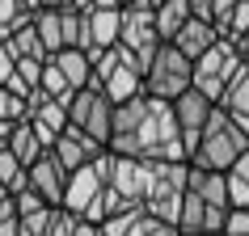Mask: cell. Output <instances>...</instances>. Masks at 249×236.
Returning a JSON list of instances; mask_svg holds the SVG:
<instances>
[{
    "label": "cell",
    "mask_w": 249,
    "mask_h": 236,
    "mask_svg": "<svg viewBox=\"0 0 249 236\" xmlns=\"http://www.w3.org/2000/svg\"><path fill=\"white\" fill-rule=\"evenodd\" d=\"M190 13H195L190 0H160V4H157V30H160V38L169 42L173 34L186 26V17H190Z\"/></svg>",
    "instance_id": "ac0fdd59"
},
{
    "label": "cell",
    "mask_w": 249,
    "mask_h": 236,
    "mask_svg": "<svg viewBox=\"0 0 249 236\" xmlns=\"http://www.w3.org/2000/svg\"><path fill=\"white\" fill-rule=\"evenodd\" d=\"M148 4H152V9H157V4H160V0H148Z\"/></svg>",
    "instance_id": "ab89813d"
},
{
    "label": "cell",
    "mask_w": 249,
    "mask_h": 236,
    "mask_svg": "<svg viewBox=\"0 0 249 236\" xmlns=\"http://www.w3.org/2000/svg\"><path fill=\"white\" fill-rule=\"evenodd\" d=\"M236 51H241V59L249 64V34H245V38H236Z\"/></svg>",
    "instance_id": "d590c367"
},
{
    "label": "cell",
    "mask_w": 249,
    "mask_h": 236,
    "mask_svg": "<svg viewBox=\"0 0 249 236\" xmlns=\"http://www.w3.org/2000/svg\"><path fill=\"white\" fill-rule=\"evenodd\" d=\"M51 215H55V207H42V211H34V215H17V223H21V232H17V236H47Z\"/></svg>",
    "instance_id": "603a6c76"
},
{
    "label": "cell",
    "mask_w": 249,
    "mask_h": 236,
    "mask_svg": "<svg viewBox=\"0 0 249 236\" xmlns=\"http://www.w3.org/2000/svg\"><path fill=\"white\" fill-rule=\"evenodd\" d=\"M102 190H106V182H102V173L93 169V165L72 169V173H68V190H64V202H59V207L72 211V215H85V211H89V202L102 194Z\"/></svg>",
    "instance_id": "7c38bea8"
},
{
    "label": "cell",
    "mask_w": 249,
    "mask_h": 236,
    "mask_svg": "<svg viewBox=\"0 0 249 236\" xmlns=\"http://www.w3.org/2000/svg\"><path fill=\"white\" fill-rule=\"evenodd\" d=\"M241 67H245V59H241V51H236V42L232 38H220L207 55H198V59H195V89H203L211 101H220L224 84H228Z\"/></svg>",
    "instance_id": "5b68a950"
},
{
    "label": "cell",
    "mask_w": 249,
    "mask_h": 236,
    "mask_svg": "<svg viewBox=\"0 0 249 236\" xmlns=\"http://www.w3.org/2000/svg\"><path fill=\"white\" fill-rule=\"evenodd\" d=\"M76 236H106V232H102V223H89V219H80V223H76Z\"/></svg>",
    "instance_id": "d6a6232c"
},
{
    "label": "cell",
    "mask_w": 249,
    "mask_h": 236,
    "mask_svg": "<svg viewBox=\"0 0 249 236\" xmlns=\"http://www.w3.org/2000/svg\"><path fill=\"white\" fill-rule=\"evenodd\" d=\"M127 236H182L178 232V223H169V219H157V215H144V219L135 223Z\"/></svg>",
    "instance_id": "cb8c5ba5"
},
{
    "label": "cell",
    "mask_w": 249,
    "mask_h": 236,
    "mask_svg": "<svg viewBox=\"0 0 249 236\" xmlns=\"http://www.w3.org/2000/svg\"><path fill=\"white\" fill-rule=\"evenodd\" d=\"M68 118H72V127H80L102 144H110V135H114V101L106 97V89H93V84L76 89L68 101Z\"/></svg>",
    "instance_id": "52a82bcc"
},
{
    "label": "cell",
    "mask_w": 249,
    "mask_h": 236,
    "mask_svg": "<svg viewBox=\"0 0 249 236\" xmlns=\"http://www.w3.org/2000/svg\"><path fill=\"white\" fill-rule=\"evenodd\" d=\"M220 105L228 110L232 118H249V64L236 72L228 84H224V97H220Z\"/></svg>",
    "instance_id": "e0dca14e"
},
{
    "label": "cell",
    "mask_w": 249,
    "mask_h": 236,
    "mask_svg": "<svg viewBox=\"0 0 249 236\" xmlns=\"http://www.w3.org/2000/svg\"><path fill=\"white\" fill-rule=\"evenodd\" d=\"M123 38V9H85V51H106Z\"/></svg>",
    "instance_id": "30bf717a"
},
{
    "label": "cell",
    "mask_w": 249,
    "mask_h": 236,
    "mask_svg": "<svg viewBox=\"0 0 249 236\" xmlns=\"http://www.w3.org/2000/svg\"><path fill=\"white\" fill-rule=\"evenodd\" d=\"M228 173H236V177H245V182H249V148L232 160V169H228Z\"/></svg>",
    "instance_id": "1f68e13d"
},
{
    "label": "cell",
    "mask_w": 249,
    "mask_h": 236,
    "mask_svg": "<svg viewBox=\"0 0 249 236\" xmlns=\"http://www.w3.org/2000/svg\"><path fill=\"white\" fill-rule=\"evenodd\" d=\"M224 34H220V26H215V21H211V17H198V13H190L186 17V26L178 30V34H173V47H178V51L182 55H190V59H198V55H207L211 47H215V42H220Z\"/></svg>",
    "instance_id": "8fae6325"
},
{
    "label": "cell",
    "mask_w": 249,
    "mask_h": 236,
    "mask_svg": "<svg viewBox=\"0 0 249 236\" xmlns=\"http://www.w3.org/2000/svg\"><path fill=\"white\" fill-rule=\"evenodd\" d=\"M9 135H13V122H0V148H9Z\"/></svg>",
    "instance_id": "e575fe53"
},
{
    "label": "cell",
    "mask_w": 249,
    "mask_h": 236,
    "mask_svg": "<svg viewBox=\"0 0 249 236\" xmlns=\"http://www.w3.org/2000/svg\"><path fill=\"white\" fill-rule=\"evenodd\" d=\"M102 152H106V144H102V139H93V135H85L80 127H68V131H59V139H55V148H51V156L59 160L68 173H72V169H85V165H93Z\"/></svg>",
    "instance_id": "9c48e42d"
},
{
    "label": "cell",
    "mask_w": 249,
    "mask_h": 236,
    "mask_svg": "<svg viewBox=\"0 0 249 236\" xmlns=\"http://www.w3.org/2000/svg\"><path fill=\"white\" fill-rule=\"evenodd\" d=\"M30 17H34V13H30ZM9 47H13V55H17V59H47V47H42L38 30H34V21H21V26L13 30Z\"/></svg>",
    "instance_id": "d6986e66"
},
{
    "label": "cell",
    "mask_w": 249,
    "mask_h": 236,
    "mask_svg": "<svg viewBox=\"0 0 249 236\" xmlns=\"http://www.w3.org/2000/svg\"><path fill=\"white\" fill-rule=\"evenodd\" d=\"M249 34V0H236V9H232V17H228V38H245Z\"/></svg>",
    "instance_id": "4316f807"
},
{
    "label": "cell",
    "mask_w": 249,
    "mask_h": 236,
    "mask_svg": "<svg viewBox=\"0 0 249 236\" xmlns=\"http://www.w3.org/2000/svg\"><path fill=\"white\" fill-rule=\"evenodd\" d=\"M26 173H30V185H34V190H38V194L47 198L51 207H59V202H64V190H68V169L51 156V152H47V156H38Z\"/></svg>",
    "instance_id": "4fadbf2b"
},
{
    "label": "cell",
    "mask_w": 249,
    "mask_h": 236,
    "mask_svg": "<svg viewBox=\"0 0 249 236\" xmlns=\"http://www.w3.org/2000/svg\"><path fill=\"white\" fill-rule=\"evenodd\" d=\"M0 185H9L13 194H21L30 185V173H26V165L9 152V148H0Z\"/></svg>",
    "instance_id": "ffe728a7"
},
{
    "label": "cell",
    "mask_w": 249,
    "mask_h": 236,
    "mask_svg": "<svg viewBox=\"0 0 249 236\" xmlns=\"http://www.w3.org/2000/svg\"><path fill=\"white\" fill-rule=\"evenodd\" d=\"M17 232H21V223H17V219H0V236H17Z\"/></svg>",
    "instance_id": "836d02e7"
},
{
    "label": "cell",
    "mask_w": 249,
    "mask_h": 236,
    "mask_svg": "<svg viewBox=\"0 0 249 236\" xmlns=\"http://www.w3.org/2000/svg\"><path fill=\"white\" fill-rule=\"evenodd\" d=\"M186 190H190V160H152V182H148V194H144L148 215L178 223Z\"/></svg>",
    "instance_id": "3957f363"
},
{
    "label": "cell",
    "mask_w": 249,
    "mask_h": 236,
    "mask_svg": "<svg viewBox=\"0 0 249 236\" xmlns=\"http://www.w3.org/2000/svg\"><path fill=\"white\" fill-rule=\"evenodd\" d=\"M198 236H224V232H198Z\"/></svg>",
    "instance_id": "f35d334b"
},
{
    "label": "cell",
    "mask_w": 249,
    "mask_h": 236,
    "mask_svg": "<svg viewBox=\"0 0 249 236\" xmlns=\"http://www.w3.org/2000/svg\"><path fill=\"white\" fill-rule=\"evenodd\" d=\"M228 207H249V182L228 173Z\"/></svg>",
    "instance_id": "f546056e"
},
{
    "label": "cell",
    "mask_w": 249,
    "mask_h": 236,
    "mask_svg": "<svg viewBox=\"0 0 249 236\" xmlns=\"http://www.w3.org/2000/svg\"><path fill=\"white\" fill-rule=\"evenodd\" d=\"M42 64H47V59H17V76L26 80L30 89H38L42 84Z\"/></svg>",
    "instance_id": "f1b7e54d"
},
{
    "label": "cell",
    "mask_w": 249,
    "mask_h": 236,
    "mask_svg": "<svg viewBox=\"0 0 249 236\" xmlns=\"http://www.w3.org/2000/svg\"><path fill=\"white\" fill-rule=\"evenodd\" d=\"M207 215H211V202H203L195 190H186L182 211H178V232H182V236H198V232H207Z\"/></svg>",
    "instance_id": "2e32d148"
},
{
    "label": "cell",
    "mask_w": 249,
    "mask_h": 236,
    "mask_svg": "<svg viewBox=\"0 0 249 236\" xmlns=\"http://www.w3.org/2000/svg\"><path fill=\"white\" fill-rule=\"evenodd\" d=\"M215 105L220 101H211L203 89H190L182 93V97H173V114H178V131H182V139H186V152L195 156V148H198V139H203V131H207V122H211V114H215Z\"/></svg>",
    "instance_id": "ba28073f"
},
{
    "label": "cell",
    "mask_w": 249,
    "mask_h": 236,
    "mask_svg": "<svg viewBox=\"0 0 249 236\" xmlns=\"http://www.w3.org/2000/svg\"><path fill=\"white\" fill-rule=\"evenodd\" d=\"M93 9H123V0H93Z\"/></svg>",
    "instance_id": "8d00e7d4"
},
{
    "label": "cell",
    "mask_w": 249,
    "mask_h": 236,
    "mask_svg": "<svg viewBox=\"0 0 249 236\" xmlns=\"http://www.w3.org/2000/svg\"><path fill=\"white\" fill-rule=\"evenodd\" d=\"M123 47L140 59V67L152 64V55H157V47L165 38H160L157 30V9L148 4V0H131V4H123Z\"/></svg>",
    "instance_id": "8992f818"
},
{
    "label": "cell",
    "mask_w": 249,
    "mask_h": 236,
    "mask_svg": "<svg viewBox=\"0 0 249 236\" xmlns=\"http://www.w3.org/2000/svg\"><path fill=\"white\" fill-rule=\"evenodd\" d=\"M76 223H80V215H72V211H64V207H55L47 236H76Z\"/></svg>",
    "instance_id": "484cf974"
},
{
    "label": "cell",
    "mask_w": 249,
    "mask_h": 236,
    "mask_svg": "<svg viewBox=\"0 0 249 236\" xmlns=\"http://www.w3.org/2000/svg\"><path fill=\"white\" fill-rule=\"evenodd\" d=\"M26 118V97H17L9 84H0V122H21Z\"/></svg>",
    "instance_id": "7402d4cb"
},
{
    "label": "cell",
    "mask_w": 249,
    "mask_h": 236,
    "mask_svg": "<svg viewBox=\"0 0 249 236\" xmlns=\"http://www.w3.org/2000/svg\"><path fill=\"white\" fill-rule=\"evenodd\" d=\"M9 152H13L21 165H34L38 156H47V144L38 139V131H34V122L30 118H21V122H13V135H9Z\"/></svg>",
    "instance_id": "9a60e30c"
},
{
    "label": "cell",
    "mask_w": 249,
    "mask_h": 236,
    "mask_svg": "<svg viewBox=\"0 0 249 236\" xmlns=\"http://www.w3.org/2000/svg\"><path fill=\"white\" fill-rule=\"evenodd\" d=\"M190 84H195V59L182 55L173 42H160L157 55H152V64L144 67V93L173 101V97H182Z\"/></svg>",
    "instance_id": "277c9868"
},
{
    "label": "cell",
    "mask_w": 249,
    "mask_h": 236,
    "mask_svg": "<svg viewBox=\"0 0 249 236\" xmlns=\"http://www.w3.org/2000/svg\"><path fill=\"white\" fill-rule=\"evenodd\" d=\"M13 72H17V55H13V47H9V42H0V84L13 76Z\"/></svg>",
    "instance_id": "4dcf8cb0"
},
{
    "label": "cell",
    "mask_w": 249,
    "mask_h": 236,
    "mask_svg": "<svg viewBox=\"0 0 249 236\" xmlns=\"http://www.w3.org/2000/svg\"><path fill=\"white\" fill-rule=\"evenodd\" d=\"M245 148H249V135L232 122V114H228L224 105H215V114H211L207 131H203V139H198V148H195V156H190V165L228 173V169H232V160L241 156Z\"/></svg>",
    "instance_id": "7a4b0ae2"
},
{
    "label": "cell",
    "mask_w": 249,
    "mask_h": 236,
    "mask_svg": "<svg viewBox=\"0 0 249 236\" xmlns=\"http://www.w3.org/2000/svg\"><path fill=\"white\" fill-rule=\"evenodd\" d=\"M106 148L118 156H140V160H190L186 139L178 131L173 101L152 97V93H140L131 101L114 105V135Z\"/></svg>",
    "instance_id": "6da1fadb"
},
{
    "label": "cell",
    "mask_w": 249,
    "mask_h": 236,
    "mask_svg": "<svg viewBox=\"0 0 249 236\" xmlns=\"http://www.w3.org/2000/svg\"><path fill=\"white\" fill-rule=\"evenodd\" d=\"M38 89L47 93V97H55V101H72V93H76L72 84H68V76L55 67L51 55H47V64H42V84H38Z\"/></svg>",
    "instance_id": "44dd1931"
},
{
    "label": "cell",
    "mask_w": 249,
    "mask_h": 236,
    "mask_svg": "<svg viewBox=\"0 0 249 236\" xmlns=\"http://www.w3.org/2000/svg\"><path fill=\"white\" fill-rule=\"evenodd\" d=\"M34 9H26V0H0V26H21L30 21Z\"/></svg>",
    "instance_id": "d4e9b609"
},
{
    "label": "cell",
    "mask_w": 249,
    "mask_h": 236,
    "mask_svg": "<svg viewBox=\"0 0 249 236\" xmlns=\"http://www.w3.org/2000/svg\"><path fill=\"white\" fill-rule=\"evenodd\" d=\"M224 236H249V207H228Z\"/></svg>",
    "instance_id": "83f0119b"
},
{
    "label": "cell",
    "mask_w": 249,
    "mask_h": 236,
    "mask_svg": "<svg viewBox=\"0 0 249 236\" xmlns=\"http://www.w3.org/2000/svg\"><path fill=\"white\" fill-rule=\"evenodd\" d=\"M72 9H93V0H68Z\"/></svg>",
    "instance_id": "74e56055"
},
{
    "label": "cell",
    "mask_w": 249,
    "mask_h": 236,
    "mask_svg": "<svg viewBox=\"0 0 249 236\" xmlns=\"http://www.w3.org/2000/svg\"><path fill=\"white\" fill-rule=\"evenodd\" d=\"M51 59H55V67L68 76V84H72V89H85V84L93 80V59H89V51H85V47H64V51H55Z\"/></svg>",
    "instance_id": "5bb4252c"
}]
</instances>
